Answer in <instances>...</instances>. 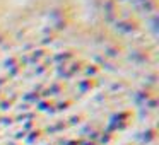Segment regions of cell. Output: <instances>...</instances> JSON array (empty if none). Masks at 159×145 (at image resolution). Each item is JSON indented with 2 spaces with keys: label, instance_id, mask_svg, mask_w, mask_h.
<instances>
[{
  "label": "cell",
  "instance_id": "obj_1",
  "mask_svg": "<svg viewBox=\"0 0 159 145\" xmlns=\"http://www.w3.org/2000/svg\"><path fill=\"white\" fill-rule=\"evenodd\" d=\"M79 7L82 14L89 15V12H93V0H79Z\"/></svg>",
  "mask_w": 159,
  "mask_h": 145
}]
</instances>
